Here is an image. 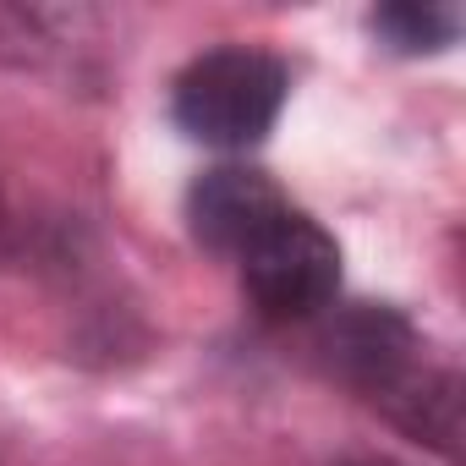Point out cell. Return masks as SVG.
I'll return each instance as SVG.
<instances>
[{"label": "cell", "instance_id": "6da1fadb", "mask_svg": "<svg viewBox=\"0 0 466 466\" xmlns=\"http://www.w3.org/2000/svg\"><path fill=\"white\" fill-rule=\"evenodd\" d=\"M319 351L340 384L384 411L406 439L455 466L461 455V368L439 362L417 324L390 302H351L319 329Z\"/></svg>", "mask_w": 466, "mask_h": 466}, {"label": "cell", "instance_id": "277c9868", "mask_svg": "<svg viewBox=\"0 0 466 466\" xmlns=\"http://www.w3.org/2000/svg\"><path fill=\"white\" fill-rule=\"evenodd\" d=\"M291 198L253 165H214L187 187V225L208 253L237 258Z\"/></svg>", "mask_w": 466, "mask_h": 466}, {"label": "cell", "instance_id": "5b68a950", "mask_svg": "<svg viewBox=\"0 0 466 466\" xmlns=\"http://www.w3.org/2000/svg\"><path fill=\"white\" fill-rule=\"evenodd\" d=\"M373 39H384L395 56H439L455 45L461 34V12L455 6H433V0H395L368 17Z\"/></svg>", "mask_w": 466, "mask_h": 466}, {"label": "cell", "instance_id": "3957f363", "mask_svg": "<svg viewBox=\"0 0 466 466\" xmlns=\"http://www.w3.org/2000/svg\"><path fill=\"white\" fill-rule=\"evenodd\" d=\"M237 269L253 313L269 324L319 319L340 297V242L291 203L237 253Z\"/></svg>", "mask_w": 466, "mask_h": 466}, {"label": "cell", "instance_id": "8992f818", "mask_svg": "<svg viewBox=\"0 0 466 466\" xmlns=\"http://www.w3.org/2000/svg\"><path fill=\"white\" fill-rule=\"evenodd\" d=\"M0 248H6V203H0Z\"/></svg>", "mask_w": 466, "mask_h": 466}, {"label": "cell", "instance_id": "7a4b0ae2", "mask_svg": "<svg viewBox=\"0 0 466 466\" xmlns=\"http://www.w3.org/2000/svg\"><path fill=\"white\" fill-rule=\"evenodd\" d=\"M291 94V66L258 45H214L192 56L170 83V121L219 154L258 148Z\"/></svg>", "mask_w": 466, "mask_h": 466}, {"label": "cell", "instance_id": "52a82bcc", "mask_svg": "<svg viewBox=\"0 0 466 466\" xmlns=\"http://www.w3.org/2000/svg\"><path fill=\"white\" fill-rule=\"evenodd\" d=\"M346 466H395V461H346Z\"/></svg>", "mask_w": 466, "mask_h": 466}]
</instances>
